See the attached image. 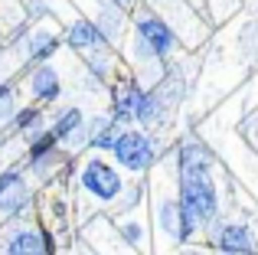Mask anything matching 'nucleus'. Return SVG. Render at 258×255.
Listing matches in <instances>:
<instances>
[{
    "label": "nucleus",
    "instance_id": "nucleus-14",
    "mask_svg": "<svg viewBox=\"0 0 258 255\" xmlns=\"http://www.w3.org/2000/svg\"><path fill=\"white\" fill-rule=\"evenodd\" d=\"M13 128H17L20 134H26V138L43 131V111H39V105H26V108L13 111Z\"/></svg>",
    "mask_w": 258,
    "mask_h": 255
},
{
    "label": "nucleus",
    "instance_id": "nucleus-20",
    "mask_svg": "<svg viewBox=\"0 0 258 255\" xmlns=\"http://www.w3.org/2000/svg\"><path fill=\"white\" fill-rule=\"evenodd\" d=\"M101 4H108L114 13H131L138 7V0H101Z\"/></svg>",
    "mask_w": 258,
    "mask_h": 255
},
{
    "label": "nucleus",
    "instance_id": "nucleus-8",
    "mask_svg": "<svg viewBox=\"0 0 258 255\" xmlns=\"http://www.w3.org/2000/svg\"><path fill=\"white\" fill-rule=\"evenodd\" d=\"M26 157H30V167L33 170H46V167H52L59 160V141L52 131H36L30 138V144H26Z\"/></svg>",
    "mask_w": 258,
    "mask_h": 255
},
{
    "label": "nucleus",
    "instance_id": "nucleus-12",
    "mask_svg": "<svg viewBox=\"0 0 258 255\" xmlns=\"http://www.w3.org/2000/svg\"><path fill=\"white\" fill-rule=\"evenodd\" d=\"M59 46H62V39H59L56 33H49V30H36L30 39H26V52H30V59L36 66H43L46 59L59 49Z\"/></svg>",
    "mask_w": 258,
    "mask_h": 255
},
{
    "label": "nucleus",
    "instance_id": "nucleus-2",
    "mask_svg": "<svg viewBox=\"0 0 258 255\" xmlns=\"http://www.w3.org/2000/svg\"><path fill=\"white\" fill-rule=\"evenodd\" d=\"M173 46H176V33L167 26L164 17L144 13L134 23V52H138V59H164L173 52Z\"/></svg>",
    "mask_w": 258,
    "mask_h": 255
},
{
    "label": "nucleus",
    "instance_id": "nucleus-17",
    "mask_svg": "<svg viewBox=\"0 0 258 255\" xmlns=\"http://www.w3.org/2000/svg\"><path fill=\"white\" fill-rule=\"evenodd\" d=\"M30 203V193H26V186H20V190H13V193H7V197H0V210L4 213H20L23 206Z\"/></svg>",
    "mask_w": 258,
    "mask_h": 255
},
{
    "label": "nucleus",
    "instance_id": "nucleus-16",
    "mask_svg": "<svg viewBox=\"0 0 258 255\" xmlns=\"http://www.w3.org/2000/svg\"><path fill=\"white\" fill-rule=\"evenodd\" d=\"M160 226L176 239V229H180V203L176 200H164L160 203Z\"/></svg>",
    "mask_w": 258,
    "mask_h": 255
},
{
    "label": "nucleus",
    "instance_id": "nucleus-9",
    "mask_svg": "<svg viewBox=\"0 0 258 255\" xmlns=\"http://www.w3.org/2000/svg\"><path fill=\"white\" fill-rule=\"evenodd\" d=\"M30 92L36 98V105H52L59 95H62V82H59V72L52 66H36L30 76Z\"/></svg>",
    "mask_w": 258,
    "mask_h": 255
},
{
    "label": "nucleus",
    "instance_id": "nucleus-3",
    "mask_svg": "<svg viewBox=\"0 0 258 255\" xmlns=\"http://www.w3.org/2000/svg\"><path fill=\"white\" fill-rule=\"evenodd\" d=\"M111 154L124 170L144 173L157 164L160 151H157V144H154V138H147L144 131H118V138H114V144H111Z\"/></svg>",
    "mask_w": 258,
    "mask_h": 255
},
{
    "label": "nucleus",
    "instance_id": "nucleus-11",
    "mask_svg": "<svg viewBox=\"0 0 258 255\" xmlns=\"http://www.w3.org/2000/svg\"><path fill=\"white\" fill-rule=\"evenodd\" d=\"M7 255H46L43 252V239L39 229H17L7 236Z\"/></svg>",
    "mask_w": 258,
    "mask_h": 255
},
{
    "label": "nucleus",
    "instance_id": "nucleus-15",
    "mask_svg": "<svg viewBox=\"0 0 258 255\" xmlns=\"http://www.w3.org/2000/svg\"><path fill=\"white\" fill-rule=\"evenodd\" d=\"M118 131H121V124H114L111 118H105V121H95L92 134H88V147H95V151H111Z\"/></svg>",
    "mask_w": 258,
    "mask_h": 255
},
{
    "label": "nucleus",
    "instance_id": "nucleus-13",
    "mask_svg": "<svg viewBox=\"0 0 258 255\" xmlns=\"http://www.w3.org/2000/svg\"><path fill=\"white\" fill-rule=\"evenodd\" d=\"M82 128H85V115L79 108H62L56 115V121H52L49 131L56 134V141H72L76 134H82Z\"/></svg>",
    "mask_w": 258,
    "mask_h": 255
},
{
    "label": "nucleus",
    "instance_id": "nucleus-19",
    "mask_svg": "<svg viewBox=\"0 0 258 255\" xmlns=\"http://www.w3.org/2000/svg\"><path fill=\"white\" fill-rule=\"evenodd\" d=\"M13 111V89L0 82V115H10Z\"/></svg>",
    "mask_w": 258,
    "mask_h": 255
},
{
    "label": "nucleus",
    "instance_id": "nucleus-7",
    "mask_svg": "<svg viewBox=\"0 0 258 255\" xmlns=\"http://www.w3.org/2000/svg\"><path fill=\"white\" fill-rule=\"evenodd\" d=\"M66 46L72 49H82V52H92V49H101L108 43V33L101 30V23H92V20H76V23L66 30Z\"/></svg>",
    "mask_w": 258,
    "mask_h": 255
},
{
    "label": "nucleus",
    "instance_id": "nucleus-22",
    "mask_svg": "<svg viewBox=\"0 0 258 255\" xmlns=\"http://www.w3.org/2000/svg\"><path fill=\"white\" fill-rule=\"evenodd\" d=\"M121 236L127 239V242H141V226H134V223H127L124 229H121Z\"/></svg>",
    "mask_w": 258,
    "mask_h": 255
},
{
    "label": "nucleus",
    "instance_id": "nucleus-4",
    "mask_svg": "<svg viewBox=\"0 0 258 255\" xmlns=\"http://www.w3.org/2000/svg\"><path fill=\"white\" fill-rule=\"evenodd\" d=\"M82 186L88 197H95L98 203H111V200L121 197V190H124V180H121V173L114 170L111 164H105L101 157L88 160L82 167Z\"/></svg>",
    "mask_w": 258,
    "mask_h": 255
},
{
    "label": "nucleus",
    "instance_id": "nucleus-1",
    "mask_svg": "<svg viewBox=\"0 0 258 255\" xmlns=\"http://www.w3.org/2000/svg\"><path fill=\"white\" fill-rule=\"evenodd\" d=\"M176 167H180V229L176 242H186L200 226H209L219 210L216 183L209 177V151L196 141H183L176 147Z\"/></svg>",
    "mask_w": 258,
    "mask_h": 255
},
{
    "label": "nucleus",
    "instance_id": "nucleus-5",
    "mask_svg": "<svg viewBox=\"0 0 258 255\" xmlns=\"http://www.w3.org/2000/svg\"><path fill=\"white\" fill-rule=\"evenodd\" d=\"M213 245L222 255H255V239L245 223H219L213 232Z\"/></svg>",
    "mask_w": 258,
    "mask_h": 255
},
{
    "label": "nucleus",
    "instance_id": "nucleus-18",
    "mask_svg": "<svg viewBox=\"0 0 258 255\" xmlns=\"http://www.w3.org/2000/svg\"><path fill=\"white\" fill-rule=\"evenodd\" d=\"M20 186H23V173H20V170H4V173H0V197L20 190Z\"/></svg>",
    "mask_w": 258,
    "mask_h": 255
},
{
    "label": "nucleus",
    "instance_id": "nucleus-10",
    "mask_svg": "<svg viewBox=\"0 0 258 255\" xmlns=\"http://www.w3.org/2000/svg\"><path fill=\"white\" fill-rule=\"evenodd\" d=\"M164 108H167V105H164V98H160V92L144 89L141 98H138V108H134V121L144 124V128L160 124V121H164Z\"/></svg>",
    "mask_w": 258,
    "mask_h": 255
},
{
    "label": "nucleus",
    "instance_id": "nucleus-21",
    "mask_svg": "<svg viewBox=\"0 0 258 255\" xmlns=\"http://www.w3.org/2000/svg\"><path fill=\"white\" fill-rule=\"evenodd\" d=\"M39 239H43V252L46 255H56V239H52V232L46 229V226H39Z\"/></svg>",
    "mask_w": 258,
    "mask_h": 255
},
{
    "label": "nucleus",
    "instance_id": "nucleus-6",
    "mask_svg": "<svg viewBox=\"0 0 258 255\" xmlns=\"http://www.w3.org/2000/svg\"><path fill=\"white\" fill-rule=\"evenodd\" d=\"M144 92V85H138L134 79H118V85L111 89V121L114 124H131L138 98Z\"/></svg>",
    "mask_w": 258,
    "mask_h": 255
}]
</instances>
